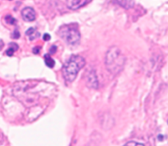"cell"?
I'll list each match as a JSON object with an SVG mask.
<instances>
[{
	"mask_svg": "<svg viewBox=\"0 0 168 146\" xmlns=\"http://www.w3.org/2000/svg\"><path fill=\"white\" fill-rule=\"evenodd\" d=\"M86 64L85 59L80 55H73L66 61L63 67V75L67 82H73L78 72Z\"/></svg>",
	"mask_w": 168,
	"mask_h": 146,
	"instance_id": "1",
	"label": "cell"
},
{
	"mask_svg": "<svg viewBox=\"0 0 168 146\" xmlns=\"http://www.w3.org/2000/svg\"><path fill=\"white\" fill-rule=\"evenodd\" d=\"M125 56L116 46L110 48L106 53V65L108 70L112 73H117L122 70L125 65Z\"/></svg>",
	"mask_w": 168,
	"mask_h": 146,
	"instance_id": "2",
	"label": "cell"
},
{
	"mask_svg": "<svg viewBox=\"0 0 168 146\" xmlns=\"http://www.w3.org/2000/svg\"><path fill=\"white\" fill-rule=\"evenodd\" d=\"M58 34L69 45L78 44L81 38V35L78 30V26L76 23L63 25L59 28Z\"/></svg>",
	"mask_w": 168,
	"mask_h": 146,
	"instance_id": "3",
	"label": "cell"
},
{
	"mask_svg": "<svg viewBox=\"0 0 168 146\" xmlns=\"http://www.w3.org/2000/svg\"><path fill=\"white\" fill-rule=\"evenodd\" d=\"M22 17L26 22H32L36 19V12L31 7H26L22 11Z\"/></svg>",
	"mask_w": 168,
	"mask_h": 146,
	"instance_id": "4",
	"label": "cell"
},
{
	"mask_svg": "<svg viewBox=\"0 0 168 146\" xmlns=\"http://www.w3.org/2000/svg\"><path fill=\"white\" fill-rule=\"evenodd\" d=\"M90 1H83V0H75V1H67V7L70 8V9H73V10H76V9H78L80 8L81 7L86 5L87 3H89Z\"/></svg>",
	"mask_w": 168,
	"mask_h": 146,
	"instance_id": "5",
	"label": "cell"
},
{
	"mask_svg": "<svg viewBox=\"0 0 168 146\" xmlns=\"http://www.w3.org/2000/svg\"><path fill=\"white\" fill-rule=\"evenodd\" d=\"M87 83L90 84V87L92 88H97L98 87V80L96 79V73H95V71L92 70V71H90V73L88 74L87 76Z\"/></svg>",
	"mask_w": 168,
	"mask_h": 146,
	"instance_id": "6",
	"label": "cell"
},
{
	"mask_svg": "<svg viewBox=\"0 0 168 146\" xmlns=\"http://www.w3.org/2000/svg\"><path fill=\"white\" fill-rule=\"evenodd\" d=\"M44 58H45V65L48 66L49 68H53L55 66V60L51 58V56H50L49 54H46V55H45L44 56Z\"/></svg>",
	"mask_w": 168,
	"mask_h": 146,
	"instance_id": "7",
	"label": "cell"
},
{
	"mask_svg": "<svg viewBox=\"0 0 168 146\" xmlns=\"http://www.w3.org/2000/svg\"><path fill=\"white\" fill-rule=\"evenodd\" d=\"M116 3L121 7H125V9H130L134 4V1H116Z\"/></svg>",
	"mask_w": 168,
	"mask_h": 146,
	"instance_id": "8",
	"label": "cell"
},
{
	"mask_svg": "<svg viewBox=\"0 0 168 146\" xmlns=\"http://www.w3.org/2000/svg\"><path fill=\"white\" fill-rule=\"evenodd\" d=\"M5 21H6L7 23H8V24L10 25H14L16 23V22H17V20L14 18L13 16H11V15H7L6 17H5Z\"/></svg>",
	"mask_w": 168,
	"mask_h": 146,
	"instance_id": "9",
	"label": "cell"
},
{
	"mask_svg": "<svg viewBox=\"0 0 168 146\" xmlns=\"http://www.w3.org/2000/svg\"><path fill=\"white\" fill-rule=\"evenodd\" d=\"M124 146H144L143 144L141 143H138L136 141H130V142H128L127 144H125Z\"/></svg>",
	"mask_w": 168,
	"mask_h": 146,
	"instance_id": "10",
	"label": "cell"
},
{
	"mask_svg": "<svg viewBox=\"0 0 168 146\" xmlns=\"http://www.w3.org/2000/svg\"><path fill=\"white\" fill-rule=\"evenodd\" d=\"M35 31H36V29H35L34 27H31V28H29L28 30L26 31V35L28 36V37H30V36H34Z\"/></svg>",
	"mask_w": 168,
	"mask_h": 146,
	"instance_id": "11",
	"label": "cell"
},
{
	"mask_svg": "<svg viewBox=\"0 0 168 146\" xmlns=\"http://www.w3.org/2000/svg\"><path fill=\"white\" fill-rule=\"evenodd\" d=\"M12 37H13V39H18L19 37H20V33H19V31L18 29H15V30H14L13 35H12Z\"/></svg>",
	"mask_w": 168,
	"mask_h": 146,
	"instance_id": "12",
	"label": "cell"
},
{
	"mask_svg": "<svg viewBox=\"0 0 168 146\" xmlns=\"http://www.w3.org/2000/svg\"><path fill=\"white\" fill-rule=\"evenodd\" d=\"M14 52H15V50H14L13 48L9 47V48L6 50V55H7V56H13V54H14Z\"/></svg>",
	"mask_w": 168,
	"mask_h": 146,
	"instance_id": "13",
	"label": "cell"
},
{
	"mask_svg": "<svg viewBox=\"0 0 168 146\" xmlns=\"http://www.w3.org/2000/svg\"><path fill=\"white\" fill-rule=\"evenodd\" d=\"M56 50H57V47H56V45H52V46L50 47V54H51V55H54V54L56 52Z\"/></svg>",
	"mask_w": 168,
	"mask_h": 146,
	"instance_id": "14",
	"label": "cell"
},
{
	"mask_svg": "<svg viewBox=\"0 0 168 146\" xmlns=\"http://www.w3.org/2000/svg\"><path fill=\"white\" fill-rule=\"evenodd\" d=\"M9 47H11V48H13L15 51L18 49V45H17V44H15V43H10L9 44Z\"/></svg>",
	"mask_w": 168,
	"mask_h": 146,
	"instance_id": "15",
	"label": "cell"
},
{
	"mask_svg": "<svg viewBox=\"0 0 168 146\" xmlns=\"http://www.w3.org/2000/svg\"><path fill=\"white\" fill-rule=\"evenodd\" d=\"M40 46H36V47H34V49L32 50L33 53L36 54V55L40 53Z\"/></svg>",
	"mask_w": 168,
	"mask_h": 146,
	"instance_id": "16",
	"label": "cell"
},
{
	"mask_svg": "<svg viewBox=\"0 0 168 146\" xmlns=\"http://www.w3.org/2000/svg\"><path fill=\"white\" fill-rule=\"evenodd\" d=\"M44 41H50V36L48 34V33H46V34H45L43 37Z\"/></svg>",
	"mask_w": 168,
	"mask_h": 146,
	"instance_id": "17",
	"label": "cell"
}]
</instances>
